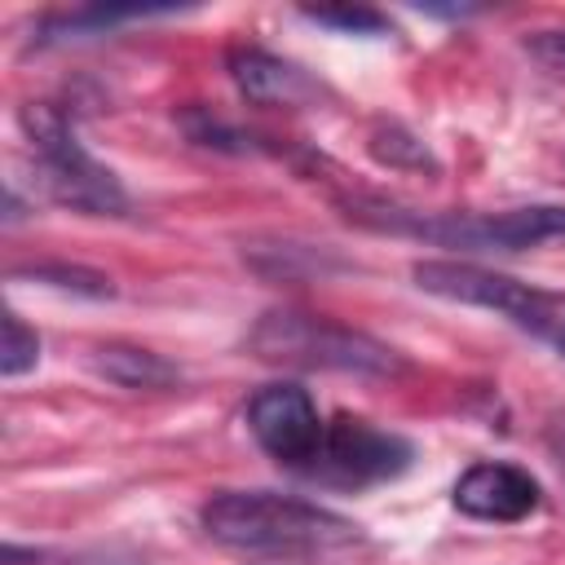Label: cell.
Listing matches in <instances>:
<instances>
[{"instance_id":"obj_1","label":"cell","mask_w":565,"mask_h":565,"mask_svg":"<svg viewBox=\"0 0 565 565\" xmlns=\"http://www.w3.org/2000/svg\"><path fill=\"white\" fill-rule=\"evenodd\" d=\"M199 521L212 543L260 561H335L366 543L349 516L278 490H221Z\"/></svg>"},{"instance_id":"obj_2","label":"cell","mask_w":565,"mask_h":565,"mask_svg":"<svg viewBox=\"0 0 565 565\" xmlns=\"http://www.w3.org/2000/svg\"><path fill=\"white\" fill-rule=\"evenodd\" d=\"M349 216L380 234H406L433 247L468 252H525L565 243V203H534L508 212H415L384 199H349Z\"/></svg>"},{"instance_id":"obj_3","label":"cell","mask_w":565,"mask_h":565,"mask_svg":"<svg viewBox=\"0 0 565 565\" xmlns=\"http://www.w3.org/2000/svg\"><path fill=\"white\" fill-rule=\"evenodd\" d=\"M247 349L260 362H278V366H300V371H349V375H393L402 371L397 349H388L384 340L353 331L327 313H300V309H274L265 313L252 335Z\"/></svg>"},{"instance_id":"obj_4","label":"cell","mask_w":565,"mask_h":565,"mask_svg":"<svg viewBox=\"0 0 565 565\" xmlns=\"http://www.w3.org/2000/svg\"><path fill=\"white\" fill-rule=\"evenodd\" d=\"M411 278L428 296L508 318L516 331L543 340L547 349H556L565 358V291L530 287L512 274H499V269H486L472 260H419L411 269Z\"/></svg>"},{"instance_id":"obj_5","label":"cell","mask_w":565,"mask_h":565,"mask_svg":"<svg viewBox=\"0 0 565 565\" xmlns=\"http://www.w3.org/2000/svg\"><path fill=\"white\" fill-rule=\"evenodd\" d=\"M22 128L35 150V181L44 185V194L53 203L75 207V212H97V216H119L128 207L119 177L79 146V137L62 110L26 106Z\"/></svg>"},{"instance_id":"obj_6","label":"cell","mask_w":565,"mask_h":565,"mask_svg":"<svg viewBox=\"0 0 565 565\" xmlns=\"http://www.w3.org/2000/svg\"><path fill=\"white\" fill-rule=\"evenodd\" d=\"M411 463V441L397 433H384L366 419L340 415L327 424L322 450L313 459V468L305 477L322 481V486H340V490H362L375 481H393L397 472H406Z\"/></svg>"},{"instance_id":"obj_7","label":"cell","mask_w":565,"mask_h":565,"mask_svg":"<svg viewBox=\"0 0 565 565\" xmlns=\"http://www.w3.org/2000/svg\"><path fill=\"white\" fill-rule=\"evenodd\" d=\"M247 428L256 437V446L291 468V472H309L318 450H322V437H327V419L318 415L313 397L300 388V384H265L252 393L247 402Z\"/></svg>"},{"instance_id":"obj_8","label":"cell","mask_w":565,"mask_h":565,"mask_svg":"<svg viewBox=\"0 0 565 565\" xmlns=\"http://www.w3.org/2000/svg\"><path fill=\"white\" fill-rule=\"evenodd\" d=\"M543 486L503 459H481L455 481V508L472 521H494V525H516L530 512H539Z\"/></svg>"},{"instance_id":"obj_9","label":"cell","mask_w":565,"mask_h":565,"mask_svg":"<svg viewBox=\"0 0 565 565\" xmlns=\"http://www.w3.org/2000/svg\"><path fill=\"white\" fill-rule=\"evenodd\" d=\"M230 79L238 84V93L247 97V102H256V106H287V110H300V106H313L318 97H322V84L305 71V66H296V62H287V57H278V53H265V49H256V44H238V49H230Z\"/></svg>"},{"instance_id":"obj_10","label":"cell","mask_w":565,"mask_h":565,"mask_svg":"<svg viewBox=\"0 0 565 565\" xmlns=\"http://www.w3.org/2000/svg\"><path fill=\"white\" fill-rule=\"evenodd\" d=\"M93 366H97V375H106L119 388H168V384H177V366L168 358L150 353V349H137V344H102Z\"/></svg>"},{"instance_id":"obj_11","label":"cell","mask_w":565,"mask_h":565,"mask_svg":"<svg viewBox=\"0 0 565 565\" xmlns=\"http://www.w3.org/2000/svg\"><path fill=\"white\" fill-rule=\"evenodd\" d=\"M40 362V335L9 309L4 313V344H0V375L18 380L22 371H31Z\"/></svg>"},{"instance_id":"obj_12","label":"cell","mask_w":565,"mask_h":565,"mask_svg":"<svg viewBox=\"0 0 565 565\" xmlns=\"http://www.w3.org/2000/svg\"><path fill=\"white\" fill-rule=\"evenodd\" d=\"M309 22H322V26H335L344 35H384L388 22L375 13V9H362V4H322V9H305Z\"/></svg>"},{"instance_id":"obj_13","label":"cell","mask_w":565,"mask_h":565,"mask_svg":"<svg viewBox=\"0 0 565 565\" xmlns=\"http://www.w3.org/2000/svg\"><path fill=\"white\" fill-rule=\"evenodd\" d=\"M31 278L40 282H57V287H75V291H88V296H110V278L93 274V269H79V265H35Z\"/></svg>"},{"instance_id":"obj_14","label":"cell","mask_w":565,"mask_h":565,"mask_svg":"<svg viewBox=\"0 0 565 565\" xmlns=\"http://www.w3.org/2000/svg\"><path fill=\"white\" fill-rule=\"evenodd\" d=\"M530 49H534L539 62H547L552 71L565 75V31H539V35L530 40Z\"/></svg>"}]
</instances>
